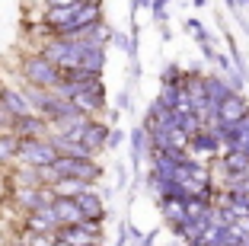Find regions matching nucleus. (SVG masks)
<instances>
[{
	"mask_svg": "<svg viewBox=\"0 0 249 246\" xmlns=\"http://www.w3.org/2000/svg\"><path fill=\"white\" fill-rule=\"evenodd\" d=\"M195 3H198V7H201V3H208V0H195Z\"/></svg>",
	"mask_w": 249,
	"mask_h": 246,
	"instance_id": "22",
	"label": "nucleus"
},
{
	"mask_svg": "<svg viewBox=\"0 0 249 246\" xmlns=\"http://www.w3.org/2000/svg\"><path fill=\"white\" fill-rule=\"evenodd\" d=\"M77 202H80V208H83V217H89V221H103L106 217V205H103V195H99V192L87 189V192L77 195Z\"/></svg>",
	"mask_w": 249,
	"mask_h": 246,
	"instance_id": "10",
	"label": "nucleus"
},
{
	"mask_svg": "<svg viewBox=\"0 0 249 246\" xmlns=\"http://www.w3.org/2000/svg\"><path fill=\"white\" fill-rule=\"evenodd\" d=\"M109 134H112L109 122H96V118H89L87 128H83V141H87L93 151H103V147H109Z\"/></svg>",
	"mask_w": 249,
	"mask_h": 246,
	"instance_id": "8",
	"label": "nucleus"
},
{
	"mask_svg": "<svg viewBox=\"0 0 249 246\" xmlns=\"http://www.w3.org/2000/svg\"><path fill=\"white\" fill-rule=\"evenodd\" d=\"M0 109L10 112L13 118H22V115H32V112H36L29 96L19 93V90H10V87H0Z\"/></svg>",
	"mask_w": 249,
	"mask_h": 246,
	"instance_id": "4",
	"label": "nucleus"
},
{
	"mask_svg": "<svg viewBox=\"0 0 249 246\" xmlns=\"http://www.w3.org/2000/svg\"><path fill=\"white\" fill-rule=\"evenodd\" d=\"M160 3H169V0H160Z\"/></svg>",
	"mask_w": 249,
	"mask_h": 246,
	"instance_id": "25",
	"label": "nucleus"
},
{
	"mask_svg": "<svg viewBox=\"0 0 249 246\" xmlns=\"http://www.w3.org/2000/svg\"><path fill=\"white\" fill-rule=\"evenodd\" d=\"M87 246H103V243H87Z\"/></svg>",
	"mask_w": 249,
	"mask_h": 246,
	"instance_id": "24",
	"label": "nucleus"
},
{
	"mask_svg": "<svg viewBox=\"0 0 249 246\" xmlns=\"http://www.w3.org/2000/svg\"><path fill=\"white\" fill-rule=\"evenodd\" d=\"M208 227H211V214H208V217H189V221H182V224L176 227V233L189 246H201V237H205Z\"/></svg>",
	"mask_w": 249,
	"mask_h": 246,
	"instance_id": "7",
	"label": "nucleus"
},
{
	"mask_svg": "<svg viewBox=\"0 0 249 246\" xmlns=\"http://www.w3.org/2000/svg\"><path fill=\"white\" fill-rule=\"evenodd\" d=\"M54 214H58L61 224H77L83 221V208L77 198H67V195H58L54 198Z\"/></svg>",
	"mask_w": 249,
	"mask_h": 246,
	"instance_id": "9",
	"label": "nucleus"
},
{
	"mask_svg": "<svg viewBox=\"0 0 249 246\" xmlns=\"http://www.w3.org/2000/svg\"><path fill=\"white\" fill-rule=\"evenodd\" d=\"M128 106H131V96L124 90V93H118V109H128Z\"/></svg>",
	"mask_w": 249,
	"mask_h": 246,
	"instance_id": "19",
	"label": "nucleus"
},
{
	"mask_svg": "<svg viewBox=\"0 0 249 246\" xmlns=\"http://www.w3.org/2000/svg\"><path fill=\"white\" fill-rule=\"evenodd\" d=\"M13 131L19 138H45V131H48V118L45 115H22V118H13Z\"/></svg>",
	"mask_w": 249,
	"mask_h": 246,
	"instance_id": "6",
	"label": "nucleus"
},
{
	"mask_svg": "<svg viewBox=\"0 0 249 246\" xmlns=\"http://www.w3.org/2000/svg\"><path fill=\"white\" fill-rule=\"evenodd\" d=\"M7 160H19V134L10 131V134H0V163Z\"/></svg>",
	"mask_w": 249,
	"mask_h": 246,
	"instance_id": "16",
	"label": "nucleus"
},
{
	"mask_svg": "<svg viewBox=\"0 0 249 246\" xmlns=\"http://www.w3.org/2000/svg\"><path fill=\"white\" fill-rule=\"evenodd\" d=\"M243 151H246V153H249V141H246V147H243Z\"/></svg>",
	"mask_w": 249,
	"mask_h": 246,
	"instance_id": "23",
	"label": "nucleus"
},
{
	"mask_svg": "<svg viewBox=\"0 0 249 246\" xmlns=\"http://www.w3.org/2000/svg\"><path fill=\"white\" fill-rule=\"evenodd\" d=\"M122 141H124V134H122L118 128H112V134H109V151H112V147H118Z\"/></svg>",
	"mask_w": 249,
	"mask_h": 246,
	"instance_id": "17",
	"label": "nucleus"
},
{
	"mask_svg": "<svg viewBox=\"0 0 249 246\" xmlns=\"http://www.w3.org/2000/svg\"><path fill=\"white\" fill-rule=\"evenodd\" d=\"M160 211H163V217H166L173 227H179L182 221H189V208H185V202H179V198H163Z\"/></svg>",
	"mask_w": 249,
	"mask_h": 246,
	"instance_id": "13",
	"label": "nucleus"
},
{
	"mask_svg": "<svg viewBox=\"0 0 249 246\" xmlns=\"http://www.w3.org/2000/svg\"><path fill=\"white\" fill-rule=\"evenodd\" d=\"M7 195V182H3V176H0V198Z\"/></svg>",
	"mask_w": 249,
	"mask_h": 246,
	"instance_id": "20",
	"label": "nucleus"
},
{
	"mask_svg": "<svg viewBox=\"0 0 249 246\" xmlns=\"http://www.w3.org/2000/svg\"><path fill=\"white\" fill-rule=\"evenodd\" d=\"M54 246H73V243H67V240H61V237H54Z\"/></svg>",
	"mask_w": 249,
	"mask_h": 246,
	"instance_id": "21",
	"label": "nucleus"
},
{
	"mask_svg": "<svg viewBox=\"0 0 249 246\" xmlns=\"http://www.w3.org/2000/svg\"><path fill=\"white\" fill-rule=\"evenodd\" d=\"M26 227L36 230V233H58L61 221L54 214V205H42L36 211H26Z\"/></svg>",
	"mask_w": 249,
	"mask_h": 246,
	"instance_id": "3",
	"label": "nucleus"
},
{
	"mask_svg": "<svg viewBox=\"0 0 249 246\" xmlns=\"http://www.w3.org/2000/svg\"><path fill=\"white\" fill-rule=\"evenodd\" d=\"M22 77L29 87L38 90H54L64 80V67H58L54 61H48L45 55H32V58L22 61Z\"/></svg>",
	"mask_w": 249,
	"mask_h": 246,
	"instance_id": "1",
	"label": "nucleus"
},
{
	"mask_svg": "<svg viewBox=\"0 0 249 246\" xmlns=\"http://www.w3.org/2000/svg\"><path fill=\"white\" fill-rule=\"evenodd\" d=\"M205 93H208V99H211L214 106H220V102L227 99L230 93H236V90L230 87L227 80H220V77H205Z\"/></svg>",
	"mask_w": 249,
	"mask_h": 246,
	"instance_id": "15",
	"label": "nucleus"
},
{
	"mask_svg": "<svg viewBox=\"0 0 249 246\" xmlns=\"http://www.w3.org/2000/svg\"><path fill=\"white\" fill-rule=\"evenodd\" d=\"M246 112H249V102L243 99L240 93H230L227 99L217 106V125H233V122H240Z\"/></svg>",
	"mask_w": 249,
	"mask_h": 246,
	"instance_id": "5",
	"label": "nucleus"
},
{
	"mask_svg": "<svg viewBox=\"0 0 249 246\" xmlns=\"http://www.w3.org/2000/svg\"><path fill=\"white\" fill-rule=\"evenodd\" d=\"M67 3H80V0H45V7H67Z\"/></svg>",
	"mask_w": 249,
	"mask_h": 246,
	"instance_id": "18",
	"label": "nucleus"
},
{
	"mask_svg": "<svg viewBox=\"0 0 249 246\" xmlns=\"http://www.w3.org/2000/svg\"><path fill=\"white\" fill-rule=\"evenodd\" d=\"M83 42H87V38H83ZM80 67H87V71H93V74H103V67H106V48H103V45H89L87 42Z\"/></svg>",
	"mask_w": 249,
	"mask_h": 246,
	"instance_id": "14",
	"label": "nucleus"
},
{
	"mask_svg": "<svg viewBox=\"0 0 249 246\" xmlns=\"http://www.w3.org/2000/svg\"><path fill=\"white\" fill-rule=\"evenodd\" d=\"M150 151V131L144 128V125H138V128L131 131V167L141 170V160H144V153Z\"/></svg>",
	"mask_w": 249,
	"mask_h": 246,
	"instance_id": "12",
	"label": "nucleus"
},
{
	"mask_svg": "<svg viewBox=\"0 0 249 246\" xmlns=\"http://www.w3.org/2000/svg\"><path fill=\"white\" fill-rule=\"evenodd\" d=\"M19 160L32 167H52L58 160V147L52 138H19Z\"/></svg>",
	"mask_w": 249,
	"mask_h": 246,
	"instance_id": "2",
	"label": "nucleus"
},
{
	"mask_svg": "<svg viewBox=\"0 0 249 246\" xmlns=\"http://www.w3.org/2000/svg\"><path fill=\"white\" fill-rule=\"evenodd\" d=\"M89 186H93V182L80 179V176H58V179L52 182L54 195H67V198H77V195H80V192H87Z\"/></svg>",
	"mask_w": 249,
	"mask_h": 246,
	"instance_id": "11",
	"label": "nucleus"
}]
</instances>
